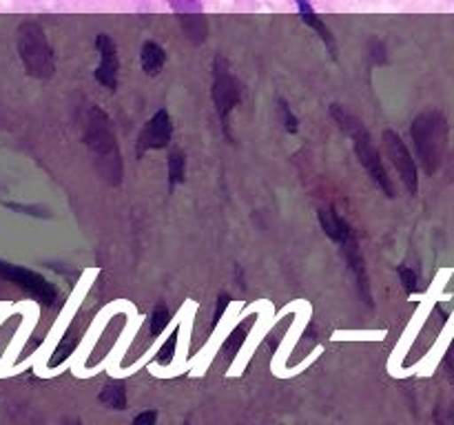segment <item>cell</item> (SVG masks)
Listing matches in <instances>:
<instances>
[{"label": "cell", "mask_w": 454, "mask_h": 425, "mask_svg": "<svg viewBox=\"0 0 454 425\" xmlns=\"http://www.w3.org/2000/svg\"><path fill=\"white\" fill-rule=\"evenodd\" d=\"M84 144L91 149L93 162H96L98 173L111 186H118L124 175L122 155H120L118 140H115L111 120L100 106H91L84 122Z\"/></svg>", "instance_id": "6da1fadb"}, {"label": "cell", "mask_w": 454, "mask_h": 425, "mask_svg": "<svg viewBox=\"0 0 454 425\" xmlns=\"http://www.w3.org/2000/svg\"><path fill=\"white\" fill-rule=\"evenodd\" d=\"M331 115H333V120L340 124L341 131H346L350 135V140H353V144H355V153H357L359 162H362V166L366 168V173L371 175V180L380 186L381 193H384L386 197H395L393 180H390L388 171H386V166H384V159H381V153L377 151L375 142H372L371 133L366 131V127H364L362 120H359L357 115L350 113V111H346L344 106H340V104L331 106Z\"/></svg>", "instance_id": "7a4b0ae2"}, {"label": "cell", "mask_w": 454, "mask_h": 425, "mask_svg": "<svg viewBox=\"0 0 454 425\" xmlns=\"http://www.w3.org/2000/svg\"><path fill=\"white\" fill-rule=\"evenodd\" d=\"M319 224H322L324 233L333 239L335 243H340L341 252H344L346 261H348V268L353 270V274L357 277V288L364 295V299L371 304L372 297L368 292V274H366V264H364L362 251H359L357 237H355V230L335 208H324L319 211Z\"/></svg>", "instance_id": "3957f363"}, {"label": "cell", "mask_w": 454, "mask_h": 425, "mask_svg": "<svg viewBox=\"0 0 454 425\" xmlns=\"http://www.w3.org/2000/svg\"><path fill=\"white\" fill-rule=\"evenodd\" d=\"M411 133L417 155H419L421 164H424V171L433 175L439 168V164H442L443 151H446V118L439 111H426V113L417 115Z\"/></svg>", "instance_id": "277c9868"}, {"label": "cell", "mask_w": 454, "mask_h": 425, "mask_svg": "<svg viewBox=\"0 0 454 425\" xmlns=\"http://www.w3.org/2000/svg\"><path fill=\"white\" fill-rule=\"evenodd\" d=\"M18 53L31 78L47 80L56 73L53 49L38 22L27 20L18 27Z\"/></svg>", "instance_id": "5b68a950"}, {"label": "cell", "mask_w": 454, "mask_h": 425, "mask_svg": "<svg viewBox=\"0 0 454 425\" xmlns=\"http://www.w3.org/2000/svg\"><path fill=\"white\" fill-rule=\"evenodd\" d=\"M213 104H215L217 115H220L222 128L226 135L231 137V113L235 106L242 102V82L231 71L229 60L222 56L215 58L213 62V87H211Z\"/></svg>", "instance_id": "8992f818"}, {"label": "cell", "mask_w": 454, "mask_h": 425, "mask_svg": "<svg viewBox=\"0 0 454 425\" xmlns=\"http://www.w3.org/2000/svg\"><path fill=\"white\" fill-rule=\"evenodd\" d=\"M381 140H384L386 155H388V159L393 162V166L397 168L403 186L415 195L417 190H419V171H417V164L415 159H412L411 151H408L406 142H403L395 131H384Z\"/></svg>", "instance_id": "52a82bcc"}, {"label": "cell", "mask_w": 454, "mask_h": 425, "mask_svg": "<svg viewBox=\"0 0 454 425\" xmlns=\"http://www.w3.org/2000/svg\"><path fill=\"white\" fill-rule=\"evenodd\" d=\"M171 137H173L171 115H168L167 109H160L158 113L151 115V120L145 124L140 135H137V144H136L137 158H142L146 151L167 149V146L171 144Z\"/></svg>", "instance_id": "ba28073f"}, {"label": "cell", "mask_w": 454, "mask_h": 425, "mask_svg": "<svg viewBox=\"0 0 454 425\" xmlns=\"http://www.w3.org/2000/svg\"><path fill=\"white\" fill-rule=\"evenodd\" d=\"M96 49L100 53V65L96 69V80L98 84H102L109 91L118 89V71H120V58L115 42L106 34H98L96 38Z\"/></svg>", "instance_id": "9c48e42d"}, {"label": "cell", "mask_w": 454, "mask_h": 425, "mask_svg": "<svg viewBox=\"0 0 454 425\" xmlns=\"http://www.w3.org/2000/svg\"><path fill=\"white\" fill-rule=\"evenodd\" d=\"M295 4H297V12H300L301 22H304V25H309L310 29H313L315 34H317L319 38L324 40V44H326V47H328V53H331V56L337 60L335 35H333L331 29H328V27L324 25L322 18H319L317 13H315V9H313V4H310V0H295Z\"/></svg>", "instance_id": "30bf717a"}, {"label": "cell", "mask_w": 454, "mask_h": 425, "mask_svg": "<svg viewBox=\"0 0 454 425\" xmlns=\"http://www.w3.org/2000/svg\"><path fill=\"white\" fill-rule=\"evenodd\" d=\"M140 65L146 75H158L167 65V53L158 42H145L140 51Z\"/></svg>", "instance_id": "8fae6325"}, {"label": "cell", "mask_w": 454, "mask_h": 425, "mask_svg": "<svg viewBox=\"0 0 454 425\" xmlns=\"http://www.w3.org/2000/svg\"><path fill=\"white\" fill-rule=\"evenodd\" d=\"M78 344H80V332L75 330V328H69V330L65 332V336L60 339V344H58V348L53 350L51 359H49V367L62 366V363L75 352Z\"/></svg>", "instance_id": "7c38bea8"}, {"label": "cell", "mask_w": 454, "mask_h": 425, "mask_svg": "<svg viewBox=\"0 0 454 425\" xmlns=\"http://www.w3.org/2000/svg\"><path fill=\"white\" fill-rule=\"evenodd\" d=\"M98 398L111 410H127V388L120 381H111V383L102 385Z\"/></svg>", "instance_id": "4fadbf2b"}, {"label": "cell", "mask_w": 454, "mask_h": 425, "mask_svg": "<svg viewBox=\"0 0 454 425\" xmlns=\"http://www.w3.org/2000/svg\"><path fill=\"white\" fill-rule=\"evenodd\" d=\"M251 328H253V317H248V321H247V319H244V321L239 323V326L235 328L233 332H231L229 339H226L224 344H222V354H224V357L229 359V361H233L235 354H238L239 350H242V345H244V341H247V336H248V332H251Z\"/></svg>", "instance_id": "5bb4252c"}, {"label": "cell", "mask_w": 454, "mask_h": 425, "mask_svg": "<svg viewBox=\"0 0 454 425\" xmlns=\"http://www.w3.org/2000/svg\"><path fill=\"white\" fill-rule=\"evenodd\" d=\"M182 29H184L186 38L191 40V42L200 44L204 42V38H207V20H204L202 13H198V16H182Z\"/></svg>", "instance_id": "9a60e30c"}, {"label": "cell", "mask_w": 454, "mask_h": 425, "mask_svg": "<svg viewBox=\"0 0 454 425\" xmlns=\"http://www.w3.org/2000/svg\"><path fill=\"white\" fill-rule=\"evenodd\" d=\"M167 171H168V184L177 186L184 182V175H186V155L182 153L180 149H173L171 153H168V162H167Z\"/></svg>", "instance_id": "2e32d148"}, {"label": "cell", "mask_w": 454, "mask_h": 425, "mask_svg": "<svg viewBox=\"0 0 454 425\" xmlns=\"http://www.w3.org/2000/svg\"><path fill=\"white\" fill-rule=\"evenodd\" d=\"M177 339H180V332H177V328H176V330H173L171 335H168V339L162 344V348H160L158 357H155L158 366H162V367L171 366V361H173V359H176Z\"/></svg>", "instance_id": "e0dca14e"}, {"label": "cell", "mask_w": 454, "mask_h": 425, "mask_svg": "<svg viewBox=\"0 0 454 425\" xmlns=\"http://www.w3.org/2000/svg\"><path fill=\"white\" fill-rule=\"evenodd\" d=\"M171 323V313H168V308L164 304L155 305L153 313H151V335L153 336H160L164 332V328Z\"/></svg>", "instance_id": "ac0fdd59"}, {"label": "cell", "mask_w": 454, "mask_h": 425, "mask_svg": "<svg viewBox=\"0 0 454 425\" xmlns=\"http://www.w3.org/2000/svg\"><path fill=\"white\" fill-rule=\"evenodd\" d=\"M168 7L182 16H198L202 13V0H168Z\"/></svg>", "instance_id": "d6986e66"}, {"label": "cell", "mask_w": 454, "mask_h": 425, "mask_svg": "<svg viewBox=\"0 0 454 425\" xmlns=\"http://www.w3.org/2000/svg\"><path fill=\"white\" fill-rule=\"evenodd\" d=\"M278 106H279V118H282L284 128H286L288 133H297V131H300V118H297V115L293 113L291 106H288V102L286 100H279Z\"/></svg>", "instance_id": "ffe728a7"}, {"label": "cell", "mask_w": 454, "mask_h": 425, "mask_svg": "<svg viewBox=\"0 0 454 425\" xmlns=\"http://www.w3.org/2000/svg\"><path fill=\"white\" fill-rule=\"evenodd\" d=\"M397 273H399V282H402L403 290L415 292L417 288H419V277H417V273L411 268V266H406V264L399 266Z\"/></svg>", "instance_id": "44dd1931"}, {"label": "cell", "mask_w": 454, "mask_h": 425, "mask_svg": "<svg viewBox=\"0 0 454 425\" xmlns=\"http://www.w3.org/2000/svg\"><path fill=\"white\" fill-rule=\"evenodd\" d=\"M229 304H231V297L229 295H220V299H217V308H215V319H213V323H211V330H215L217 323L222 321V317H224Z\"/></svg>", "instance_id": "7402d4cb"}, {"label": "cell", "mask_w": 454, "mask_h": 425, "mask_svg": "<svg viewBox=\"0 0 454 425\" xmlns=\"http://www.w3.org/2000/svg\"><path fill=\"white\" fill-rule=\"evenodd\" d=\"M131 425H158V412L155 410H145L133 419Z\"/></svg>", "instance_id": "603a6c76"}, {"label": "cell", "mask_w": 454, "mask_h": 425, "mask_svg": "<svg viewBox=\"0 0 454 425\" xmlns=\"http://www.w3.org/2000/svg\"><path fill=\"white\" fill-rule=\"evenodd\" d=\"M371 51H372V58H375V62H386V56H384V44H381V42H375V44H372V49H371Z\"/></svg>", "instance_id": "cb8c5ba5"}, {"label": "cell", "mask_w": 454, "mask_h": 425, "mask_svg": "<svg viewBox=\"0 0 454 425\" xmlns=\"http://www.w3.org/2000/svg\"><path fill=\"white\" fill-rule=\"evenodd\" d=\"M65 425H84V423L80 419H69Z\"/></svg>", "instance_id": "d4e9b609"}]
</instances>
